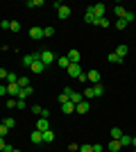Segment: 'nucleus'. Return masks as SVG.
<instances>
[{
	"instance_id": "obj_19",
	"label": "nucleus",
	"mask_w": 136,
	"mask_h": 152,
	"mask_svg": "<svg viewBox=\"0 0 136 152\" xmlns=\"http://www.w3.org/2000/svg\"><path fill=\"white\" fill-rule=\"evenodd\" d=\"M57 66H59V68H68V66H71L68 57H57Z\"/></svg>"
},
{
	"instance_id": "obj_36",
	"label": "nucleus",
	"mask_w": 136,
	"mask_h": 152,
	"mask_svg": "<svg viewBox=\"0 0 136 152\" xmlns=\"http://www.w3.org/2000/svg\"><path fill=\"white\" fill-rule=\"evenodd\" d=\"M57 100L64 104V102H68V95H66V93H59V95H57Z\"/></svg>"
},
{
	"instance_id": "obj_27",
	"label": "nucleus",
	"mask_w": 136,
	"mask_h": 152,
	"mask_svg": "<svg viewBox=\"0 0 136 152\" xmlns=\"http://www.w3.org/2000/svg\"><path fill=\"white\" fill-rule=\"evenodd\" d=\"M127 25H129V23H127L125 18H118V20H116V27H118V30H125Z\"/></svg>"
},
{
	"instance_id": "obj_39",
	"label": "nucleus",
	"mask_w": 136,
	"mask_h": 152,
	"mask_svg": "<svg viewBox=\"0 0 136 152\" xmlns=\"http://www.w3.org/2000/svg\"><path fill=\"white\" fill-rule=\"evenodd\" d=\"M82 95H84V98H95V93H93V89H86V91H84V93H82Z\"/></svg>"
},
{
	"instance_id": "obj_18",
	"label": "nucleus",
	"mask_w": 136,
	"mask_h": 152,
	"mask_svg": "<svg viewBox=\"0 0 136 152\" xmlns=\"http://www.w3.org/2000/svg\"><path fill=\"white\" fill-rule=\"evenodd\" d=\"M109 150H111V152L123 150V143H120V141H109Z\"/></svg>"
},
{
	"instance_id": "obj_51",
	"label": "nucleus",
	"mask_w": 136,
	"mask_h": 152,
	"mask_svg": "<svg viewBox=\"0 0 136 152\" xmlns=\"http://www.w3.org/2000/svg\"><path fill=\"white\" fill-rule=\"evenodd\" d=\"M134 152H136V148H134Z\"/></svg>"
},
{
	"instance_id": "obj_24",
	"label": "nucleus",
	"mask_w": 136,
	"mask_h": 152,
	"mask_svg": "<svg viewBox=\"0 0 136 152\" xmlns=\"http://www.w3.org/2000/svg\"><path fill=\"white\" fill-rule=\"evenodd\" d=\"M84 20L89 23V25H95V16H93L91 12H86V14H84Z\"/></svg>"
},
{
	"instance_id": "obj_26",
	"label": "nucleus",
	"mask_w": 136,
	"mask_h": 152,
	"mask_svg": "<svg viewBox=\"0 0 136 152\" xmlns=\"http://www.w3.org/2000/svg\"><path fill=\"white\" fill-rule=\"evenodd\" d=\"M107 61H111V64H120V61H123V59H120V57H118V55H116V52H111V55H109V57H107Z\"/></svg>"
},
{
	"instance_id": "obj_9",
	"label": "nucleus",
	"mask_w": 136,
	"mask_h": 152,
	"mask_svg": "<svg viewBox=\"0 0 136 152\" xmlns=\"http://www.w3.org/2000/svg\"><path fill=\"white\" fill-rule=\"evenodd\" d=\"M57 16H59V18H61V20H66V18H68V16H71V7L61 5V7H59V9H57Z\"/></svg>"
},
{
	"instance_id": "obj_30",
	"label": "nucleus",
	"mask_w": 136,
	"mask_h": 152,
	"mask_svg": "<svg viewBox=\"0 0 136 152\" xmlns=\"http://www.w3.org/2000/svg\"><path fill=\"white\" fill-rule=\"evenodd\" d=\"M120 143H123V148H125V145H132V136L123 134V139H120Z\"/></svg>"
},
{
	"instance_id": "obj_12",
	"label": "nucleus",
	"mask_w": 136,
	"mask_h": 152,
	"mask_svg": "<svg viewBox=\"0 0 136 152\" xmlns=\"http://www.w3.org/2000/svg\"><path fill=\"white\" fill-rule=\"evenodd\" d=\"M66 57H68V61H71V64H79V50H68Z\"/></svg>"
},
{
	"instance_id": "obj_11",
	"label": "nucleus",
	"mask_w": 136,
	"mask_h": 152,
	"mask_svg": "<svg viewBox=\"0 0 136 152\" xmlns=\"http://www.w3.org/2000/svg\"><path fill=\"white\" fill-rule=\"evenodd\" d=\"M89 102H86V100H82V102H79V104H75V114H86V111H89Z\"/></svg>"
},
{
	"instance_id": "obj_4",
	"label": "nucleus",
	"mask_w": 136,
	"mask_h": 152,
	"mask_svg": "<svg viewBox=\"0 0 136 152\" xmlns=\"http://www.w3.org/2000/svg\"><path fill=\"white\" fill-rule=\"evenodd\" d=\"M41 61H43L45 66H48V64H52V61H57V57H55V55H52L50 50H41Z\"/></svg>"
},
{
	"instance_id": "obj_38",
	"label": "nucleus",
	"mask_w": 136,
	"mask_h": 152,
	"mask_svg": "<svg viewBox=\"0 0 136 152\" xmlns=\"http://www.w3.org/2000/svg\"><path fill=\"white\" fill-rule=\"evenodd\" d=\"M125 20H127V23H132V20H136V14L127 12V16H125Z\"/></svg>"
},
{
	"instance_id": "obj_22",
	"label": "nucleus",
	"mask_w": 136,
	"mask_h": 152,
	"mask_svg": "<svg viewBox=\"0 0 136 152\" xmlns=\"http://www.w3.org/2000/svg\"><path fill=\"white\" fill-rule=\"evenodd\" d=\"M93 93H95V98L104 95V86H102V84H95V86H93Z\"/></svg>"
},
{
	"instance_id": "obj_46",
	"label": "nucleus",
	"mask_w": 136,
	"mask_h": 152,
	"mask_svg": "<svg viewBox=\"0 0 136 152\" xmlns=\"http://www.w3.org/2000/svg\"><path fill=\"white\" fill-rule=\"evenodd\" d=\"M0 95H7V86L5 84H0Z\"/></svg>"
},
{
	"instance_id": "obj_21",
	"label": "nucleus",
	"mask_w": 136,
	"mask_h": 152,
	"mask_svg": "<svg viewBox=\"0 0 136 152\" xmlns=\"http://www.w3.org/2000/svg\"><path fill=\"white\" fill-rule=\"evenodd\" d=\"M113 12H116L118 18H125V16H127V9H125V7H113Z\"/></svg>"
},
{
	"instance_id": "obj_13",
	"label": "nucleus",
	"mask_w": 136,
	"mask_h": 152,
	"mask_svg": "<svg viewBox=\"0 0 136 152\" xmlns=\"http://www.w3.org/2000/svg\"><path fill=\"white\" fill-rule=\"evenodd\" d=\"M61 111H64L66 116H68V114H75V104H73L71 100H68V102H64V104H61Z\"/></svg>"
},
{
	"instance_id": "obj_7",
	"label": "nucleus",
	"mask_w": 136,
	"mask_h": 152,
	"mask_svg": "<svg viewBox=\"0 0 136 152\" xmlns=\"http://www.w3.org/2000/svg\"><path fill=\"white\" fill-rule=\"evenodd\" d=\"M30 39H34V41L43 39V27H30Z\"/></svg>"
},
{
	"instance_id": "obj_41",
	"label": "nucleus",
	"mask_w": 136,
	"mask_h": 152,
	"mask_svg": "<svg viewBox=\"0 0 136 152\" xmlns=\"http://www.w3.org/2000/svg\"><path fill=\"white\" fill-rule=\"evenodd\" d=\"M68 150H71V152H79V145H77V143H71V145H68Z\"/></svg>"
},
{
	"instance_id": "obj_32",
	"label": "nucleus",
	"mask_w": 136,
	"mask_h": 152,
	"mask_svg": "<svg viewBox=\"0 0 136 152\" xmlns=\"http://www.w3.org/2000/svg\"><path fill=\"white\" fill-rule=\"evenodd\" d=\"M7 82H9V84L18 82V75H16V73H9V75H7Z\"/></svg>"
},
{
	"instance_id": "obj_37",
	"label": "nucleus",
	"mask_w": 136,
	"mask_h": 152,
	"mask_svg": "<svg viewBox=\"0 0 136 152\" xmlns=\"http://www.w3.org/2000/svg\"><path fill=\"white\" fill-rule=\"evenodd\" d=\"M25 107H27L25 100H16V109H25Z\"/></svg>"
},
{
	"instance_id": "obj_1",
	"label": "nucleus",
	"mask_w": 136,
	"mask_h": 152,
	"mask_svg": "<svg viewBox=\"0 0 136 152\" xmlns=\"http://www.w3.org/2000/svg\"><path fill=\"white\" fill-rule=\"evenodd\" d=\"M61 93H66V95H68V100H71L73 104H79V102L84 100V95H82V93H77V91H73L71 86H66V89L61 91Z\"/></svg>"
},
{
	"instance_id": "obj_45",
	"label": "nucleus",
	"mask_w": 136,
	"mask_h": 152,
	"mask_svg": "<svg viewBox=\"0 0 136 152\" xmlns=\"http://www.w3.org/2000/svg\"><path fill=\"white\" fill-rule=\"evenodd\" d=\"M7 75H9V73H7L5 68H0V80H7Z\"/></svg>"
},
{
	"instance_id": "obj_16",
	"label": "nucleus",
	"mask_w": 136,
	"mask_h": 152,
	"mask_svg": "<svg viewBox=\"0 0 136 152\" xmlns=\"http://www.w3.org/2000/svg\"><path fill=\"white\" fill-rule=\"evenodd\" d=\"M127 52H129V50H127V45H125V43H118V48H116V55H118V57L125 59V55H127Z\"/></svg>"
},
{
	"instance_id": "obj_44",
	"label": "nucleus",
	"mask_w": 136,
	"mask_h": 152,
	"mask_svg": "<svg viewBox=\"0 0 136 152\" xmlns=\"http://www.w3.org/2000/svg\"><path fill=\"white\" fill-rule=\"evenodd\" d=\"M41 118H48V121H50V111H48V109H43V111H41Z\"/></svg>"
},
{
	"instance_id": "obj_3",
	"label": "nucleus",
	"mask_w": 136,
	"mask_h": 152,
	"mask_svg": "<svg viewBox=\"0 0 136 152\" xmlns=\"http://www.w3.org/2000/svg\"><path fill=\"white\" fill-rule=\"evenodd\" d=\"M66 70H68V77H73V80H79V75H82V66L79 64H71Z\"/></svg>"
},
{
	"instance_id": "obj_28",
	"label": "nucleus",
	"mask_w": 136,
	"mask_h": 152,
	"mask_svg": "<svg viewBox=\"0 0 136 152\" xmlns=\"http://www.w3.org/2000/svg\"><path fill=\"white\" fill-rule=\"evenodd\" d=\"M9 30H12L14 34H16V32H20V23H18V20H12V25H9Z\"/></svg>"
},
{
	"instance_id": "obj_50",
	"label": "nucleus",
	"mask_w": 136,
	"mask_h": 152,
	"mask_svg": "<svg viewBox=\"0 0 136 152\" xmlns=\"http://www.w3.org/2000/svg\"><path fill=\"white\" fill-rule=\"evenodd\" d=\"M12 152H20V150H12Z\"/></svg>"
},
{
	"instance_id": "obj_15",
	"label": "nucleus",
	"mask_w": 136,
	"mask_h": 152,
	"mask_svg": "<svg viewBox=\"0 0 136 152\" xmlns=\"http://www.w3.org/2000/svg\"><path fill=\"white\" fill-rule=\"evenodd\" d=\"M32 143H36V145H39V143H43V132L34 129V132H32Z\"/></svg>"
},
{
	"instance_id": "obj_31",
	"label": "nucleus",
	"mask_w": 136,
	"mask_h": 152,
	"mask_svg": "<svg viewBox=\"0 0 136 152\" xmlns=\"http://www.w3.org/2000/svg\"><path fill=\"white\" fill-rule=\"evenodd\" d=\"M43 0H27V7H41Z\"/></svg>"
},
{
	"instance_id": "obj_40",
	"label": "nucleus",
	"mask_w": 136,
	"mask_h": 152,
	"mask_svg": "<svg viewBox=\"0 0 136 152\" xmlns=\"http://www.w3.org/2000/svg\"><path fill=\"white\" fill-rule=\"evenodd\" d=\"M9 25H12V20H0V27H2V30H9Z\"/></svg>"
},
{
	"instance_id": "obj_29",
	"label": "nucleus",
	"mask_w": 136,
	"mask_h": 152,
	"mask_svg": "<svg viewBox=\"0 0 136 152\" xmlns=\"http://www.w3.org/2000/svg\"><path fill=\"white\" fill-rule=\"evenodd\" d=\"M52 34H55V27H52V25H50V27H43V37H48V39H50Z\"/></svg>"
},
{
	"instance_id": "obj_10",
	"label": "nucleus",
	"mask_w": 136,
	"mask_h": 152,
	"mask_svg": "<svg viewBox=\"0 0 136 152\" xmlns=\"http://www.w3.org/2000/svg\"><path fill=\"white\" fill-rule=\"evenodd\" d=\"M109 136H111V141H120L123 139V129H120V127H111Z\"/></svg>"
},
{
	"instance_id": "obj_5",
	"label": "nucleus",
	"mask_w": 136,
	"mask_h": 152,
	"mask_svg": "<svg viewBox=\"0 0 136 152\" xmlns=\"http://www.w3.org/2000/svg\"><path fill=\"white\" fill-rule=\"evenodd\" d=\"M86 82L100 84V73H97V70H89V73H86Z\"/></svg>"
},
{
	"instance_id": "obj_6",
	"label": "nucleus",
	"mask_w": 136,
	"mask_h": 152,
	"mask_svg": "<svg viewBox=\"0 0 136 152\" xmlns=\"http://www.w3.org/2000/svg\"><path fill=\"white\" fill-rule=\"evenodd\" d=\"M18 93H20V86L16 82L14 84H7V95H12V98H18Z\"/></svg>"
},
{
	"instance_id": "obj_25",
	"label": "nucleus",
	"mask_w": 136,
	"mask_h": 152,
	"mask_svg": "<svg viewBox=\"0 0 136 152\" xmlns=\"http://www.w3.org/2000/svg\"><path fill=\"white\" fill-rule=\"evenodd\" d=\"M95 25H97V27H109V20H107V16H104V18H95Z\"/></svg>"
},
{
	"instance_id": "obj_17",
	"label": "nucleus",
	"mask_w": 136,
	"mask_h": 152,
	"mask_svg": "<svg viewBox=\"0 0 136 152\" xmlns=\"http://www.w3.org/2000/svg\"><path fill=\"white\" fill-rule=\"evenodd\" d=\"M30 68H32V73H43L45 64H43V61H41V59H39V61H34L32 66H30Z\"/></svg>"
},
{
	"instance_id": "obj_47",
	"label": "nucleus",
	"mask_w": 136,
	"mask_h": 152,
	"mask_svg": "<svg viewBox=\"0 0 136 152\" xmlns=\"http://www.w3.org/2000/svg\"><path fill=\"white\" fill-rule=\"evenodd\" d=\"M5 148H7V143H5V139H0V152L5 150Z\"/></svg>"
},
{
	"instance_id": "obj_14",
	"label": "nucleus",
	"mask_w": 136,
	"mask_h": 152,
	"mask_svg": "<svg viewBox=\"0 0 136 152\" xmlns=\"http://www.w3.org/2000/svg\"><path fill=\"white\" fill-rule=\"evenodd\" d=\"M32 93H34L32 86H25V89H20V93H18V98H16V100H25L27 95H32Z\"/></svg>"
},
{
	"instance_id": "obj_48",
	"label": "nucleus",
	"mask_w": 136,
	"mask_h": 152,
	"mask_svg": "<svg viewBox=\"0 0 136 152\" xmlns=\"http://www.w3.org/2000/svg\"><path fill=\"white\" fill-rule=\"evenodd\" d=\"M12 150H14V145H7L5 150H2V152H12Z\"/></svg>"
},
{
	"instance_id": "obj_42",
	"label": "nucleus",
	"mask_w": 136,
	"mask_h": 152,
	"mask_svg": "<svg viewBox=\"0 0 136 152\" xmlns=\"http://www.w3.org/2000/svg\"><path fill=\"white\" fill-rule=\"evenodd\" d=\"M7 107L14 109V107H16V100H14V98H9V100H7Z\"/></svg>"
},
{
	"instance_id": "obj_23",
	"label": "nucleus",
	"mask_w": 136,
	"mask_h": 152,
	"mask_svg": "<svg viewBox=\"0 0 136 152\" xmlns=\"http://www.w3.org/2000/svg\"><path fill=\"white\" fill-rule=\"evenodd\" d=\"M20 86V89H25V86H30V77H18V82H16Z\"/></svg>"
},
{
	"instance_id": "obj_2",
	"label": "nucleus",
	"mask_w": 136,
	"mask_h": 152,
	"mask_svg": "<svg viewBox=\"0 0 136 152\" xmlns=\"http://www.w3.org/2000/svg\"><path fill=\"white\" fill-rule=\"evenodd\" d=\"M86 12H91L95 18H104V5L102 2H97V5H91V7H86Z\"/></svg>"
},
{
	"instance_id": "obj_34",
	"label": "nucleus",
	"mask_w": 136,
	"mask_h": 152,
	"mask_svg": "<svg viewBox=\"0 0 136 152\" xmlns=\"http://www.w3.org/2000/svg\"><path fill=\"white\" fill-rule=\"evenodd\" d=\"M79 152H93V145H89V143H84V145H79Z\"/></svg>"
},
{
	"instance_id": "obj_43",
	"label": "nucleus",
	"mask_w": 136,
	"mask_h": 152,
	"mask_svg": "<svg viewBox=\"0 0 136 152\" xmlns=\"http://www.w3.org/2000/svg\"><path fill=\"white\" fill-rule=\"evenodd\" d=\"M41 111H43V109H41L39 104H34V107H32V114H39V116H41Z\"/></svg>"
},
{
	"instance_id": "obj_35",
	"label": "nucleus",
	"mask_w": 136,
	"mask_h": 152,
	"mask_svg": "<svg viewBox=\"0 0 136 152\" xmlns=\"http://www.w3.org/2000/svg\"><path fill=\"white\" fill-rule=\"evenodd\" d=\"M2 125H7L9 129H12V127L16 125V123H14V118H5V121H2Z\"/></svg>"
},
{
	"instance_id": "obj_8",
	"label": "nucleus",
	"mask_w": 136,
	"mask_h": 152,
	"mask_svg": "<svg viewBox=\"0 0 136 152\" xmlns=\"http://www.w3.org/2000/svg\"><path fill=\"white\" fill-rule=\"evenodd\" d=\"M36 129H39V132H48V129H50V121H48V118H39V121H36Z\"/></svg>"
},
{
	"instance_id": "obj_33",
	"label": "nucleus",
	"mask_w": 136,
	"mask_h": 152,
	"mask_svg": "<svg viewBox=\"0 0 136 152\" xmlns=\"http://www.w3.org/2000/svg\"><path fill=\"white\" fill-rule=\"evenodd\" d=\"M7 134H9V127H7V125H0V139H5Z\"/></svg>"
},
{
	"instance_id": "obj_49",
	"label": "nucleus",
	"mask_w": 136,
	"mask_h": 152,
	"mask_svg": "<svg viewBox=\"0 0 136 152\" xmlns=\"http://www.w3.org/2000/svg\"><path fill=\"white\" fill-rule=\"evenodd\" d=\"M132 145H134V148H136V136H132Z\"/></svg>"
},
{
	"instance_id": "obj_20",
	"label": "nucleus",
	"mask_w": 136,
	"mask_h": 152,
	"mask_svg": "<svg viewBox=\"0 0 136 152\" xmlns=\"http://www.w3.org/2000/svg\"><path fill=\"white\" fill-rule=\"evenodd\" d=\"M52 141H55V132H52V129L43 132V143H52Z\"/></svg>"
}]
</instances>
